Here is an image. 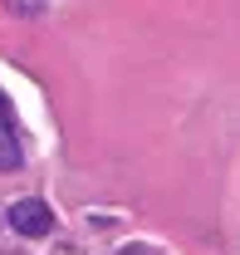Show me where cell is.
Instances as JSON below:
<instances>
[{"label":"cell","mask_w":240,"mask_h":255,"mask_svg":"<svg viewBox=\"0 0 240 255\" xmlns=\"http://www.w3.org/2000/svg\"><path fill=\"white\" fill-rule=\"evenodd\" d=\"M10 226H15L20 236H49V231H54V211H49L39 196H25V201L10 206Z\"/></svg>","instance_id":"6da1fadb"},{"label":"cell","mask_w":240,"mask_h":255,"mask_svg":"<svg viewBox=\"0 0 240 255\" xmlns=\"http://www.w3.org/2000/svg\"><path fill=\"white\" fill-rule=\"evenodd\" d=\"M20 162H25L20 132H15V123H10V108L0 103V172H20Z\"/></svg>","instance_id":"7a4b0ae2"},{"label":"cell","mask_w":240,"mask_h":255,"mask_svg":"<svg viewBox=\"0 0 240 255\" xmlns=\"http://www.w3.org/2000/svg\"><path fill=\"white\" fill-rule=\"evenodd\" d=\"M10 15H20V20H34V15H44L49 10V0H0Z\"/></svg>","instance_id":"3957f363"}]
</instances>
